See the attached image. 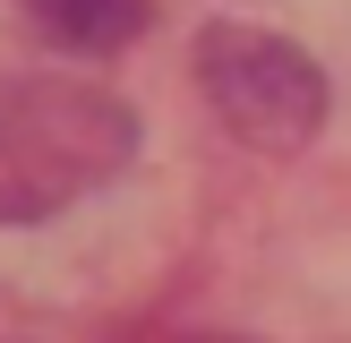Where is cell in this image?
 <instances>
[{
  "mask_svg": "<svg viewBox=\"0 0 351 343\" xmlns=\"http://www.w3.org/2000/svg\"><path fill=\"white\" fill-rule=\"evenodd\" d=\"M197 86L223 112V129L257 154H300L326 129V69L266 26H232V17L206 26L197 34Z\"/></svg>",
  "mask_w": 351,
  "mask_h": 343,
  "instance_id": "7a4b0ae2",
  "label": "cell"
},
{
  "mask_svg": "<svg viewBox=\"0 0 351 343\" xmlns=\"http://www.w3.org/2000/svg\"><path fill=\"white\" fill-rule=\"evenodd\" d=\"M137 154V112L77 78L0 86V223H43L86 189L120 180Z\"/></svg>",
  "mask_w": 351,
  "mask_h": 343,
  "instance_id": "6da1fadb",
  "label": "cell"
},
{
  "mask_svg": "<svg viewBox=\"0 0 351 343\" xmlns=\"http://www.w3.org/2000/svg\"><path fill=\"white\" fill-rule=\"evenodd\" d=\"M26 17L77 60H112L154 26V0H26Z\"/></svg>",
  "mask_w": 351,
  "mask_h": 343,
  "instance_id": "3957f363",
  "label": "cell"
}]
</instances>
